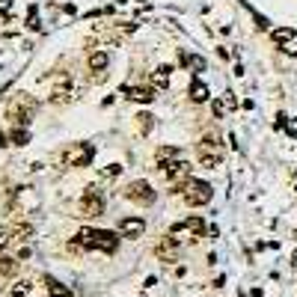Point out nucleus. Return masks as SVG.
Returning <instances> with one entry per match:
<instances>
[{"mask_svg": "<svg viewBox=\"0 0 297 297\" xmlns=\"http://www.w3.org/2000/svg\"><path fill=\"white\" fill-rule=\"evenodd\" d=\"M202 146H211V149H217V146H220V137H217V134H205V137H202Z\"/></svg>", "mask_w": 297, "mask_h": 297, "instance_id": "obj_23", "label": "nucleus"}, {"mask_svg": "<svg viewBox=\"0 0 297 297\" xmlns=\"http://www.w3.org/2000/svg\"><path fill=\"white\" fill-rule=\"evenodd\" d=\"M83 214L86 217H98L101 211H104V196H101V190L98 187H89L86 193H83Z\"/></svg>", "mask_w": 297, "mask_h": 297, "instance_id": "obj_7", "label": "nucleus"}, {"mask_svg": "<svg viewBox=\"0 0 297 297\" xmlns=\"http://www.w3.org/2000/svg\"><path fill=\"white\" fill-rule=\"evenodd\" d=\"M45 282H48V291H51L54 297H71V291H68V288H63L54 276H45Z\"/></svg>", "mask_w": 297, "mask_h": 297, "instance_id": "obj_14", "label": "nucleus"}, {"mask_svg": "<svg viewBox=\"0 0 297 297\" xmlns=\"http://www.w3.org/2000/svg\"><path fill=\"white\" fill-rule=\"evenodd\" d=\"M71 98V77H57V83H54V89H51V101L54 104H60V101H68Z\"/></svg>", "mask_w": 297, "mask_h": 297, "instance_id": "obj_11", "label": "nucleus"}, {"mask_svg": "<svg viewBox=\"0 0 297 297\" xmlns=\"http://www.w3.org/2000/svg\"><path fill=\"white\" fill-rule=\"evenodd\" d=\"M12 140H15V146H24V143L30 140V134H27L24 128H21V131H12Z\"/></svg>", "mask_w": 297, "mask_h": 297, "instance_id": "obj_22", "label": "nucleus"}, {"mask_svg": "<svg viewBox=\"0 0 297 297\" xmlns=\"http://www.w3.org/2000/svg\"><path fill=\"white\" fill-rule=\"evenodd\" d=\"M125 92H128V98L140 101V104H149V101H155V89H149V86H128Z\"/></svg>", "mask_w": 297, "mask_h": 297, "instance_id": "obj_13", "label": "nucleus"}, {"mask_svg": "<svg viewBox=\"0 0 297 297\" xmlns=\"http://www.w3.org/2000/svg\"><path fill=\"white\" fill-rule=\"evenodd\" d=\"M193 68H196V71H202V68H205V60H199V57H196V60H193Z\"/></svg>", "mask_w": 297, "mask_h": 297, "instance_id": "obj_28", "label": "nucleus"}, {"mask_svg": "<svg viewBox=\"0 0 297 297\" xmlns=\"http://www.w3.org/2000/svg\"><path fill=\"white\" fill-rule=\"evenodd\" d=\"M155 256L164 259V262H175V256H178V238H172V235L161 238V241L155 244Z\"/></svg>", "mask_w": 297, "mask_h": 297, "instance_id": "obj_8", "label": "nucleus"}, {"mask_svg": "<svg viewBox=\"0 0 297 297\" xmlns=\"http://www.w3.org/2000/svg\"><path fill=\"white\" fill-rule=\"evenodd\" d=\"M9 238H12V232H9V229H0V250L9 244Z\"/></svg>", "mask_w": 297, "mask_h": 297, "instance_id": "obj_25", "label": "nucleus"}, {"mask_svg": "<svg viewBox=\"0 0 297 297\" xmlns=\"http://www.w3.org/2000/svg\"><path fill=\"white\" fill-rule=\"evenodd\" d=\"M63 161H66L68 166H86L92 161V149L83 146V143H77V146H71V149L63 152Z\"/></svg>", "mask_w": 297, "mask_h": 297, "instance_id": "obj_6", "label": "nucleus"}, {"mask_svg": "<svg viewBox=\"0 0 297 297\" xmlns=\"http://www.w3.org/2000/svg\"><path fill=\"white\" fill-rule=\"evenodd\" d=\"M107 66V54H104V51H98V54H92V57H89V68H95V71H98V68H104Z\"/></svg>", "mask_w": 297, "mask_h": 297, "instance_id": "obj_20", "label": "nucleus"}, {"mask_svg": "<svg viewBox=\"0 0 297 297\" xmlns=\"http://www.w3.org/2000/svg\"><path fill=\"white\" fill-rule=\"evenodd\" d=\"M30 288H33V285H30L27 279H18V282L9 288V294H12V297H27V294H30Z\"/></svg>", "mask_w": 297, "mask_h": 297, "instance_id": "obj_16", "label": "nucleus"}, {"mask_svg": "<svg viewBox=\"0 0 297 297\" xmlns=\"http://www.w3.org/2000/svg\"><path fill=\"white\" fill-rule=\"evenodd\" d=\"M202 232H205V223H202V217H187V220H181V223H175L172 226V238H202Z\"/></svg>", "mask_w": 297, "mask_h": 297, "instance_id": "obj_4", "label": "nucleus"}, {"mask_svg": "<svg viewBox=\"0 0 297 297\" xmlns=\"http://www.w3.org/2000/svg\"><path fill=\"white\" fill-rule=\"evenodd\" d=\"M33 98L27 95V92H18L15 101L9 104V110H6V116H9V122H15V125H27L30 122V116H33Z\"/></svg>", "mask_w": 297, "mask_h": 297, "instance_id": "obj_3", "label": "nucleus"}, {"mask_svg": "<svg viewBox=\"0 0 297 297\" xmlns=\"http://www.w3.org/2000/svg\"><path fill=\"white\" fill-rule=\"evenodd\" d=\"M119 172H122V166H119V164H113L110 169H104V178H116Z\"/></svg>", "mask_w": 297, "mask_h": 297, "instance_id": "obj_24", "label": "nucleus"}, {"mask_svg": "<svg viewBox=\"0 0 297 297\" xmlns=\"http://www.w3.org/2000/svg\"><path fill=\"white\" fill-rule=\"evenodd\" d=\"M285 128H288V134H291V137H297V119H291V122H285Z\"/></svg>", "mask_w": 297, "mask_h": 297, "instance_id": "obj_27", "label": "nucleus"}, {"mask_svg": "<svg viewBox=\"0 0 297 297\" xmlns=\"http://www.w3.org/2000/svg\"><path fill=\"white\" fill-rule=\"evenodd\" d=\"M74 244H80V247H86V250H104V253H113L116 250V235L110 229H80L77 232V238H74Z\"/></svg>", "mask_w": 297, "mask_h": 297, "instance_id": "obj_1", "label": "nucleus"}, {"mask_svg": "<svg viewBox=\"0 0 297 297\" xmlns=\"http://www.w3.org/2000/svg\"><path fill=\"white\" fill-rule=\"evenodd\" d=\"M223 110H226V104L223 101H214V116H223Z\"/></svg>", "mask_w": 297, "mask_h": 297, "instance_id": "obj_26", "label": "nucleus"}, {"mask_svg": "<svg viewBox=\"0 0 297 297\" xmlns=\"http://www.w3.org/2000/svg\"><path fill=\"white\" fill-rule=\"evenodd\" d=\"M125 193H128V199H134V202H146V205L155 199V190H152L149 181H131Z\"/></svg>", "mask_w": 297, "mask_h": 297, "instance_id": "obj_9", "label": "nucleus"}, {"mask_svg": "<svg viewBox=\"0 0 297 297\" xmlns=\"http://www.w3.org/2000/svg\"><path fill=\"white\" fill-rule=\"evenodd\" d=\"M187 172H190V164L187 161H164L161 164V175H166V178H187Z\"/></svg>", "mask_w": 297, "mask_h": 297, "instance_id": "obj_10", "label": "nucleus"}, {"mask_svg": "<svg viewBox=\"0 0 297 297\" xmlns=\"http://www.w3.org/2000/svg\"><path fill=\"white\" fill-rule=\"evenodd\" d=\"M199 161H202V166H211V169H214V166H220V155H217V152H202V149H199Z\"/></svg>", "mask_w": 297, "mask_h": 297, "instance_id": "obj_17", "label": "nucleus"}, {"mask_svg": "<svg viewBox=\"0 0 297 297\" xmlns=\"http://www.w3.org/2000/svg\"><path fill=\"white\" fill-rule=\"evenodd\" d=\"M155 158L164 164V161H169V158H178V149H175V146H161V149L155 152Z\"/></svg>", "mask_w": 297, "mask_h": 297, "instance_id": "obj_18", "label": "nucleus"}, {"mask_svg": "<svg viewBox=\"0 0 297 297\" xmlns=\"http://www.w3.org/2000/svg\"><path fill=\"white\" fill-rule=\"evenodd\" d=\"M175 190H181L184 202H187V205H193V208L205 205V202H211V184H208V181H184V184H178Z\"/></svg>", "mask_w": 297, "mask_h": 297, "instance_id": "obj_2", "label": "nucleus"}, {"mask_svg": "<svg viewBox=\"0 0 297 297\" xmlns=\"http://www.w3.org/2000/svg\"><path fill=\"white\" fill-rule=\"evenodd\" d=\"M27 235H33V226H30V223H21V226L12 229V238H21V241H24Z\"/></svg>", "mask_w": 297, "mask_h": 297, "instance_id": "obj_21", "label": "nucleus"}, {"mask_svg": "<svg viewBox=\"0 0 297 297\" xmlns=\"http://www.w3.org/2000/svg\"><path fill=\"white\" fill-rule=\"evenodd\" d=\"M15 270H18V262H15V259H0V273H3V276H12Z\"/></svg>", "mask_w": 297, "mask_h": 297, "instance_id": "obj_19", "label": "nucleus"}, {"mask_svg": "<svg viewBox=\"0 0 297 297\" xmlns=\"http://www.w3.org/2000/svg\"><path fill=\"white\" fill-rule=\"evenodd\" d=\"M119 232H122L125 238H140V235L146 232V223H143L140 217H128V220L119 223Z\"/></svg>", "mask_w": 297, "mask_h": 297, "instance_id": "obj_12", "label": "nucleus"}, {"mask_svg": "<svg viewBox=\"0 0 297 297\" xmlns=\"http://www.w3.org/2000/svg\"><path fill=\"white\" fill-rule=\"evenodd\" d=\"M190 98L193 101H208V86L199 83V80H193V83H190Z\"/></svg>", "mask_w": 297, "mask_h": 297, "instance_id": "obj_15", "label": "nucleus"}, {"mask_svg": "<svg viewBox=\"0 0 297 297\" xmlns=\"http://www.w3.org/2000/svg\"><path fill=\"white\" fill-rule=\"evenodd\" d=\"M3 3H9V0H3Z\"/></svg>", "mask_w": 297, "mask_h": 297, "instance_id": "obj_29", "label": "nucleus"}, {"mask_svg": "<svg viewBox=\"0 0 297 297\" xmlns=\"http://www.w3.org/2000/svg\"><path fill=\"white\" fill-rule=\"evenodd\" d=\"M270 39L279 45V51L282 54H288V57H297V30H288V27H279V30H273Z\"/></svg>", "mask_w": 297, "mask_h": 297, "instance_id": "obj_5", "label": "nucleus"}]
</instances>
